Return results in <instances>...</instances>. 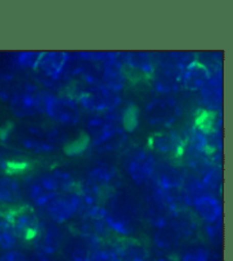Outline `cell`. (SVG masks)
I'll return each mask as SVG.
<instances>
[{
	"label": "cell",
	"instance_id": "obj_1",
	"mask_svg": "<svg viewBox=\"0 0 233 261\" xmlns=\"http://www.w3.org/2000/svg\"><path fill=\"white\" fill-rule=\"evenodd\" d=\"M104 222L109 232L121 239H132L143 220V209L138 201L124 191H116L108 199Z\"/></svg>",
	"mask_w": 233,
	"mask_h": 261
},
{
	"label": "cell",
	"instance_id": "obj_2",
	"mask_svg": "<svg viewBox=\"0 0 233 261\" xmlns=\"http://www.w3.org/2000/svg\"><path fill=\"white\" fill-rule=\"evenodd\" d=\"M12 135L24 150L33 153L53 152L66 141V133L63 128L35 124L15 126Z\"/></svg>",
	"mask_w": 233,
	"mask_h": 261
},
{
	"label": "cell",
	"instance_id": "obj_3",
	"mask_svg": "<svg viewBox=\"0 0 233 261\" xmlns=\"http://www.w3.org/2000/svg\"><path fill=\"white\" fill-rule=\"evenodd\" d=\"M42 113L54 122L74 126L80 122L81 110L77 99L67 95L42 93Z\"/></svg>",
	"mask_w": 233,
	"mask_h": 261
},
{
	"label": "cell",
	"instance_id": "obj_4",
	"mask_svg": "<svg viewBox=\"0 0 233 261\" xmlns=\"http://www.w3.org/2000/svg\"><path fill=\"white\" fill-rule=\"evenodd\" d=\"M183 115L181 103L173 97L155 98L145 107L146 122L150 126L170 128Z\"/></svg>",
	"mask_w": 233,
	"mask_h": 261
},
{
	"label": "cell",
	"instance_id": "obj_5",
	"mask_svg": "<svg viewBox=\"0 0 233 261\" xmlns=\"http://www.w3.org/2000/svg\"><path fill=\"white\" fill-rule=\"evenodd\" d=\"M8 105L17 118L34 117L42 113V92H40L32 83L17 84L8 100Z\"/></svg>",
	"mask_w": 233,
	"mask_h": 261
},
{
	"label": "cell",
	"instance_id": "obj_6",
	"mask_svg": "<svg viewBox=\"0 0 233 261\" xmlns=\"http://www.w3.org/2000/svg\"><path fill=\"white\" fill-rule=\"evenodd\" d=\"M80 107L94 113H107L118 109L122 102V98L119 92L111 91L104 85H88L81 90L77 97Z\"/></svg>",
	"mask_w": 233,
	"mask_h": 261
},
{
	"label": "cell",
	"instance_id": "obj_7",
	"mask_svg": "<svg viewBox=\"0 0 233 261\" xmlns=\"http://www.w3.org/2000/svg\"><path fill=\"white\" fill-rule=\"evenodd\" d=\"M157 162L146 149H134L124 163L125 173L138 187L149 184L154 178Z\"/></svg>",
	"mask_w": 233,
	"mask_h": 261
},
{
	"label": "cell",
	"instance_id": "obj_8",
	"mask_svg": "<svg viewBox=\"0 0 233 261\" xmlns=\"http://www.w3.org/2000/svg\"><path fill=\"white\" fill-rule=\"evenodd\" d=\"M52 223L62 225L73 219L81 210V199L78 190L57 195L42 208Z\"/></svg>",
	"mask_w": 233,
	"mask_h": 261
},
{
	"label": "cell",
	"instance_id": "obj_9",
	"mask_svg": "<svg viewBox=\"0 0 233 261\" xmlns=\"http://www.w3.org/2000/svg\"><path fill=\"white\" fill-rule=\"evenodd\" d=\"M18 240L24 242H33L39 233L41 222L33 207L21 205L6 213Z\"/></svg>",
	"mask_w": 233,
	"mask_h": 261
},
{
	"label": "cell",
	"instance_id": "obj_10",
	"mask_svg": "<svg viewBox=\"0 0 233 261\" xmlns=\"http://www.w3.org/2000/svg\"><path fill=\"white\" fill-rule=\"evenodd\" d=\"M60 193H64V191L52 170L32 178L29 182L27 189L30 201L38 208H43Z\"/></svg>",
	"mask_w": 233,
	"mask_h": 261
},
{
	"label": "cell",
	"instance_id": "obj_11",
	"mask_svg": "<svg viewBox=\"0 0 233 261\" xmlns=\"http://www.w3.org/2000/svg\"><path fill=\"white\" fill-rule=\"evenodd\" d=\"M99 239L77 233L63 243V254L66 261H90Z\"/></svg>",
	"mask_w": 233,
	"mask_h": 261
},
{
	"label": "cell",
	"instance_id": "obj_12",
	"mask_svg": "<svg viewBox=\"0 0 233 261\" xmlns=\"http://www.w3.org/2000/svg\"><path fill=\"white\" fill-rule=\"evenodd\" d=\"M35 247V251L42 252L44 254L53 255L62 250L64 243V237L62 229L58 227V225L54 223H41L39 233L37 238L32 242Z\"/></svg>",
	"mask_w": 233,
	"mask_h": 261
},
{
	"label": "cell",
	"instance_id": "obj_13",
	"mask_svg": "<svg viewBox=\"0 0 233 261\" xmlns=\"http://www.w3.org/2000/svg\"><path fill=\"white\" fill-rule=\"evenodd\" d=\"M194 215L205 224H212L222 219V203L215 194L205 193L196 198L191 204Z\"/></svg>",
	"mask_w": 233,
	"mask_h": 261
},
{
	"label": "cell",
	"instance_id": "obj_14",
	"mask_svg": "<svg viewBox=\"0 0 233 261\" xmlns=\"http://www.w3.org/2000/svg\"><path fill=\"white\" fill-rule=\"evenodd\" d=\"M154 184L157 188L166 192H178L183 187L185 176L181 170L171 164H157Z\"/></svg>",
	"mask_w": 233,
	"mask_h": 261
},
{
	"label": "cell",
	"instance_id": "obj_15",
	"mask_svg": "<svg viewBox=\"0 0 233 261\" xmlns=\"http://www.w3.org/2000/svg\"><path fill=\"white\" fill-rule=\"evenodd\" d=\"M211 81V74L204 64L194 60L181 76V84L189 91H201Z\"/></svg>",
	"mask_w": 233,
	"mask_h": 261
},
{
	"label": "cell",
	"instance_id": "obj_16",
	"mask_svg": "<svg viewBox=\"0 0 233 261\" xmlns=\"http://www.w3.org/2000/svg\"><path fill=\"white\" fill-rule=\"evenodd\" d=\"M182 242H183V239L181 238L178 229L174 227L172 222L164 227L155 229L153 235V243L155 248L163 252V254L174 255L173 252L181 247Z\"/></svg>",
	"mask_w": 233,
	"mask_h": 261
},
{
	"label": "cell",
	"instance_id": "obj_17",
	"mask_svg": "<svg viewBox=\"0 0 233 261\" xmlns=\"http://www.w3.org/2000/svg\"><path fill=\"white\" fill-rule=\"evenodd\" d=\"M68 62V56L66 53L60 51H49L41 53V56L38 62L35 69L49 79H57L63 74Z\"/></svg>",
	"mask_w": 233,
	"mask_h": 261
},
{
	"label": "cell",
	"instance_id": "obj_18",
	"mask_svg": "<svg viewBox=\"0 0 233 261\" xmlns=\"http://www.w3.org/2000/svg\"><path fill=\"white\" fill-rule=\"evenodd\" d=\"M113 248L124 261H154L153 254L146 245L136 239H120Z\"/></svg>",
	"mask_w": 233,
	"mask_h": 261
},
{
	"label": "cell",
	"instance_id": "obj_19",
	"mask_svg": "<svg viewBox=\"0 0 233 261\" xmlns=\"http://www.w3.org/2000/svg\"><path fill=\"white\" fill-rule=\"evenodd\" d=\"M182 72L183 71H181V69L172 66V65H169V64H166V66L163 67V69H161L159 73L154 72L155 74L154 84L157 91L165 94H170V93H174L176 91H179L182 87L181 84Z\"/></svg>",
	"mask_w": 233,
	"mask_h": 261
},
{
	"label": "cell",
	"instance_id": "obj_20",
	"mask_svg": "<svg viewBox=\"0 0 233 261\" xmlns=\"http://www.w3.org/2000/svg\"><path fill=\"white\" fill-rule=\"evenodd\" d=\"M150 147L161 154H175L180 152L182 141L174 132H160L150 138Z\"/></svg>",
	"mask_w": 233,
	"mask_h": 261
},
{
	"label": "cell",
	"instance_id": "obj_21",
	"mask_svg": "<svg viewBox=\"0 0 233 261\" xmlns=\"http://www.w3.org/2000/svg\"><path fill=\"white\" fill-rule=\"evenodd\" d=\"M22 199V188L16 178L0 175V204H16Z\"/></svg>",
	"mask_w": 233,
	"mask_h": 261
},
{
	"label": "cell",
	"instance_id": "obj_22",
	"mask_svg": "<svg viewBox=\"0 0 233 261\" xmlns=\"http://www.w3.org/2000/svg\"><path fill=\"white\" fill-rule=\"evenodd\" d=\"M116 177V170L106 164H98L88 172V180L101 190L107 189Z\"/></svg>",
	"mask_w": 233,
	"mask_h": 261
},
{
	"label": "cell",
	"instance_id": "obj_23",
	"mask_svg": "<svg viewBox=\"0 0 233 261\" xmlns=\"http://www.w3.org/2000/svg\"><path fill=\"white\" fill-rule=\"evenodd\" d=\"M211 251L206 244L201 242H191L185 247L180 255H176L179 261H208Z\"/></svg>",
	"mask_w": 233,
	"mask_h": 261
},
{
	"label": "cell",
	"instance_id": "obj_24",
	"mask_svg": "<svg viewBox=\"0 0 233 261\" xmlns=\"http://www.w3.org/2000/svg\"><path fill=\"white\" fill-rule=\"evenodd\" d=\"M18 241L7 215H0V249L4 251L13 250L16 248Z\"/></svg>",
	"mask_w": 233,
	"mask_h": 261
},
{
	"label": "cell",
	"instance_id": "obj_25",
	"mask_svg": "<svg viewBox=\"0 0 233 261\" xmlns=\"http://www.w3.org/2000/svg\"><path fill=\"white\" fill-rule=\"evenodd\" d=\"M125 64L146 76H150L155 72V66L151 62V58L144 53H134L131 54L130 56H126Z\"/></svg>",
	"mask_w": 233,
	"mask_h": 261
},
{
	"label": "cell",
	"instance_id": "obj_26",
	"mask_svg": "<svg viewBox=\"0 0 233 261\" xmlns=\"http://www.w3.org/2000/svg\"><path fill=\"white\" fill-rule=\"evenodd\" d=\"M90 261H124L113 247L100 248L94 250Z\"/></svg>",
	"mask_w": 233,
	"mask_h": 261
},
{
	"label": "cell",
	"instance_id": "obj_27",
	"mask_svg": "<svg viewBox=\"0 0 233 261\" xmlns=\"http://www.w3.org/2000/svg\"><path fill=\"white\" fill-rule=\"evenodd\" d=\"M40 56H41V53H35V51L21 53L16 56V63L18 66H21L23 68L35 69L40 59Z\"/></svg>",
	"mask_w": 233,
	"mask_h": 261
},
{
	"label": "cell",
	"instance_id": "obj_28",
	"mask_svg": "<svg viewBox=\"0 0 233 261\" xmlns=\"http://www.w3.org/2000/svg\"><path fill=\"white\" fill-rule=\"evenodd\" d=\"M204 233L211 243H220L222 241V219L212 224H205Z\"/></svg>",
	"mask_w": 233,
	"mask_h": 261
},
{
	"label": "cell",
	"instance_id": "obj_29",
	"mask_svg": "<svg viewBox=\"0 0 233 261\" xmlns=\"http://www.w3.org/2000/svg\"><path fill=\"white\" fill-rule=\"evenodd\" d=\"M0 261H25V254L21 250H7L0 254Z\"/></svg>",
	"mask_w": 233,
	"mask_h": 261
},
{
	"label": "cell",
	"instance_id": "obj_30",
	"mask_svg": "<svg viewBox=\"0 0 233 261\" xmlns=\"http://www.w3.org/2000/svg\"><path fill=\"white\" fill-rule=\"evenodd\" d=\"M25 261H54L52 255L44 254L39 251H33V252L25 255Z\"/></svg>",
	"mask_w": 233,
	"mask_h": 261
},
{
	"label": "cell",
	"instance_id": "obj_31",
	"mask_svg": "<svg viewBox=\"0 0 233 261\" xmlns=\"http://www.w3.org/2000/svg\"><path fill=\"white\" fill-rule=\"evenodd\" d=\"M154 261H179L176 255H171V254H159L158 257H156Z\"/></svg>",
	"mask_w": 233,
	"mask_h": 261
}]
</instances>
